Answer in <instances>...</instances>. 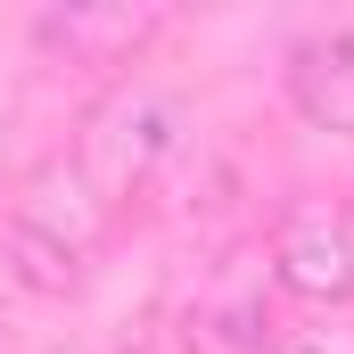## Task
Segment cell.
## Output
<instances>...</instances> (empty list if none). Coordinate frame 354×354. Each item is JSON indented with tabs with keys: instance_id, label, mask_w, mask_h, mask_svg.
I'll use <instances>...</instances> for the list:
<instances>
[{
	"instance_id": "cell-1",
	"label": "cell",
	"mask_w": 354,
	"mask_h": 354,
	"mask_svg": "<svg viewBox=\"0 0 354 354\" xmlns=\"http://www.w3.org/2000/svg\"><path fill=\"white\" fill-rule=\"evenodd\" d=\"M107 231H115V206L99 198V181L75 157H41L33 174L17 181V198H8L0 248H8V272L33 297H75L91 256L107 248Z\"/></svg>"
},
{
	"instance_id": "cell-2",
	"label": "cell",
	"mask_w": 354,
	"mask_h": 354,
	"mask_svg": "<svg viewBox=\"0 0 354 354\" xmlns=\"http://www.w3.org/2000/svg\"><path fill=\"white\" fill-rule=\"evenodd\" d=\"M174 140H181V107H174L157 83L132 75V83H115V91L83 115V149H75V165L99 181L107 206H124L132 189H149V174L174 157Z\"/></svg>"
},
{
	"instance_id": "cell-3",
	"label": "cell",
	"mask_w": 354,
	"mask_h": 354,
	"mask_svg": "<svg viewBox=\"0 0 354 354\" xmlns=\"http://www.w3.org/2000/svg\"><path fill=\"white\" fill-rule=\"evenodd\" d=\"M272 280L305 305H346L354 297V214L330 198H297L272 223Z\"/></svg>"
},
{
	"instance_id": "cell-4",
	"label": "cell",
	"mask_w": 354,
	"mask_h": 354,
	"mask_svg": "<svg viewBox=\"0 0 354 354\" xmlns=\"http://www.w3.org/2000/svg\"><path fill=\"white\" fill-rule=\"evenodd\" d=\"M288 99L305 124L322 132H354V25H330V33H305L288 50Z\"/></svg>"
},
{
	"instance_id": "cell-5",
	"label": "cell",
	"mask_w": 354,
	"mask_h": 354,
	"mask_svg": "<svg viewBox=\"0 0 354 354\" xmlns=\"http://www.w3.org/2000/svg\"><path fill=\"white\" fill-rule=\"evenodd\" d=\"M157 33V8H50L41 17V41L66 50V58H132L140 41Z\"/></svg>"
},
{
	"instance_id": "cell-6",
	"label": "cell",
	"mask_w": 354,
	"mask_h": 354,
	"mask_svg": "<svg viewBox=\"0 0 354 354\" xmlns=\"http://www.w3.org/2000/svg\"><path fill=\"white\" fill-rule=\"evenodd\" d=\"M272 272V264H264ZM264 272H248V264H223L214 272V288H206V305H198V322L223 338V346H264L272 338V305H264Z\"/></svg>"
},
{
	"instance_id": "cell-7",
	"label": "cell",
	"mask_w": 354,
	"mask_h": 354,
	"mask_svg": "<svg viewBox=\"0 0 354 354\" xmlns=\"http://www.w3.org/2000/svg\"><path fill=\"white\" fill-rule=\"evenodd\" d=\"M0 354H25V346H17V330H0Z\"/></svg>"
},
{
	"instance_id": "cell-8",
	"label": "cell",
	"mask_w": 354,
	"mask_h": 354,
	"mask_svg": "<svg viewBox=\"0 0 354 354\" xmlns=\"http://www.w3.org/2000/svg\"><path fill=\"white\" fill-rule=\"evenodd\" d=\"M297 354H330V346H297Z\"/></svg>"
}]
</instances>
